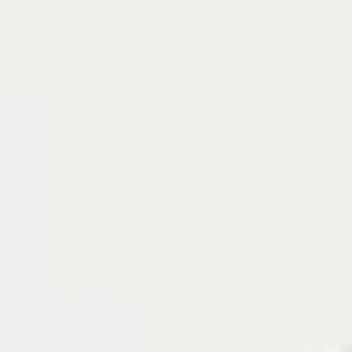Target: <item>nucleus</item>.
I'll return each instance as SVG.
<instances>
[]
</instances>
